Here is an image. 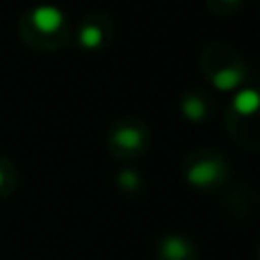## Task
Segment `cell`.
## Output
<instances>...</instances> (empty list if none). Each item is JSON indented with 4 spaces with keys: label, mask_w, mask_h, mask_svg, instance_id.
Returning a JSON list of instances; mask_svg holds the SVG:
<instances>
[{
    "label": "cell",
    "mask_w": 260,
    "mask_h": 260,
    "mask_svg": "<svg viewBox=\"0 0 260 260\" xmlns=\"http://www.w3.org/2000/svg\"><path fill=\"white\" fill-rule=\"evenodd\" d=\"M30 21L39 32L53 35L64 25V12L59 7H55V5H39V7L32 9Z\"/></svg>",
    "instance_id": "6da1fadb"
},
{
    "label": "cell",
    "mask_w": 260,
    "mask_h": 260,
    "mask_svg": "<svg viewBox=\"0 0 260 260\" xmlns=\"http://www.w3.org/2000/svg\"><path fill=\"white\" fill-rule=\"evenodd\" d=\"M185 178H187V183L194 185V187H210V185H215L217 180L221 178V165L215 160L197 162V165L187 167Z\"/></svg>",
    "instance_id": "7a4b0ae2"
},
{
    "label": "cell",
    "mask_w": 260,
    "mask_h": 260,
    "mask_svg": "<svg viewBox=\"0 0 260 260\" xmlns=\"http://www.w3.org/2000/svg\"><path fill=\"white\" fill-rule=\"evenodd\" d=\"M231 108L240 117H253L260 110V91L253 89V87H242V89H238L233 94Z\"/></svg>",
    "instance_id": "3957f363"
},
{
    "label": "cell",
    "mask_w": 260,
    "mask_h": 260,
    "mask_svg": "<svg viewBox=\"0 0 260 260\" xmlns=\"http://www.w3.org/2000/svg\"><path fill=\"white\" fill-rule=\"evenodd\" d=\"M242 80H244V71L235 67H224L210 76V82L217 91H233V89H238Z\"/></svg>",
    "instance_id": "277c9868"
},
{
    "label": "cell",
    "mask_w": 260,
    "mask_h": 260,
    "mask_svg": "<svg viewBox=\"0 0 260 260\" xmlns=\"http://www.w3.org/2000/svg\"><path fill=\"white\" fill-rule=\"evenodd\" d=\"M162 256L167 260H185L189 256V242L183 235H169V238L162 240Z\"/></svg>",
    "instance_id": "5b68a950"
},
{
    "label": "cell",
    "mask_w": 260,
    "mask_h": 260,
    "mask_svg": "<svg viewBox=\"0 0 260 260\" xmlns=\"http://www.w3.org/2000/svg\"><path fill=\"white\" fill-rule=\"evenodd\" d=\"M180 112H183V117L189 119V121H201L208 114V105L199 94H187L183 99V103H180Z\"/></svg>",
    "instance_id": "8992f818"
},
{
    "label": "cell",
    "mask_w": 260,
    "mask_h": 260,
    "mask_svg": "<svg viewBox=\"0 0 260 260\" xmlns=\"http://www.w3.org/2000/svg\"><path fill=\"white\" fill-rule=\"evenodd\" d=\"M114 142L126 151H137L142 146V130L137 128H119L114 133Z\"/></svg>",
    "instance_id": "52a82bcc"
},
{
    "label": "cell",
    "mask_w": 260,
    "mask_h": 260,
    "mask_svg": "<svg viewBox=\"0 0 260 260\" xmlns=\"http://www.w3.org/2000/svg\"><path fill=\"white\" fill-rule=\"evenodd\" d=\"M80 46L82 48H89V50H94V48H99L101 44H103V30H101L96 23H89V25H85L80 30Z\"/></svg>",
    "instance_id": "ba28073f"
},
{
    "label": "cell",
    "mask_w": 260,
    "mask_h": 260,
    "mask_svg": "<svg viewBox=\"0 0 260 260\" xmlns=\"http://www.w3.org/2000/svg\"><path fill=\"white\" fill-rule=\"evenodd\" d=\"M117 183H119V187H121V189H128V192H133V189H137V187H139L142 178H139L137 171H133V169H123L121 174L117 176Z\"/></svg>",
    "instance_id": "9c48e42d"
},
{
    "label": "cell",
    "mask_w": 260,
    "mask_h": 260,
    "mask_svg": "<svg viewBox=\"0 0 260 260\" xmlns=\"http://www.w3.org/2000/svg\"><path fill=\"white\" fill-rule=\"evenodd\" d=\"M224 3H238V0H224Z\"/></svg>",
    "instance_id": "30bf717a"
},
{
    "label": "cell",
    "mask_w": 260,
    "mask_h": 260,
    "mask_svg": "<svg viewBox=\"0 0 260 260\" xmlns=\"http://www.w3.org/2000/svg\"><path fill=\"white\" fill-rule=\"evenodd\" d=\"M0 183H3V171H0Z\"/></svg>",
    "instance_id": "8fae6325"
}]
</instances>
